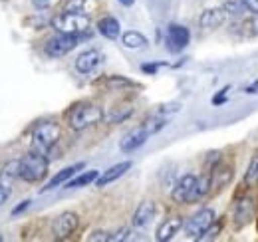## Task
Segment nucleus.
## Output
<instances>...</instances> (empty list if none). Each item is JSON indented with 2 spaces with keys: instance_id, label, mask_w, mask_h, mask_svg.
<instances>
[{
  "instance_id": "1",
  "label": "nucleus",
  "mask_w": 258,
  "mask_h": 242,
  "mask_svg": "<svg viewBox=\"0 0 258 242\" xmlns=\"http://www.w3.org/2000/svg\"><path fill=\"white\" fill-rule=\"evenodd\" d=\"M66 123L70 129L74 131H84L88 127H94L99 121L105 117L103 109L97 105V103H92V101H78L74 103L68 111H66Z\"/></svg>"
},
{
  "instance_id": "2",
  "label": "nucleus",
  "mask_w": 258,
  "mask_h": 242,
  "mask_svg": "<svg viewBox=\"0 0 258 242\" xmlns=\"http://www.w3.org/2000/svg\"><path fill=\"white\" fill-rule=\"evenodd\" d=\"M50 26L60 34L84 36L90 30V16L86 12H60L50 20Z\"/></svg>"
},
{
  "instance_id": "3",
  "label": "nucleus",
  "mask_w": 258,
  "mask_h": 242,
  "mask_svg": "<svg viewBox=\"0 0 258 242\" xmlns=\"http://www.w3.org/2000/svg\"><path fill=\"white\" fill-rule=\"evenodd\" d=\"M48 157L44 153H38L30 149L20 159V179L26 183H40L46 179L48 175Z\"/></svg>"
},
{
  "instance_id": "4",
  "label": "nucleus",
  "mask_w": 258,
  "mask_h": 242,
  "mask_svg": "<svg viewBox=\"0 0 258 242\" xmlns=\"http://www.w3.org/2000/svg\"><path fill=\"white\" fill-rule=\"evenodd\" d=\"M60 139V125L56 121H42L32 129V149L38 153H48Z\"/></svg>"
},
{
  "instance_id": "5",
  "label": "nucleus",
  "mask_w": 258,
  "mask_h": 242,
  "mask_svg": "<svg viewBox=\"0 0 258 242\" xmlns=\"http://www.w3.org/2000/svg\"><path fill=\"white\" fill-rule=\"evenodd\" d=\"M256 212V201L252 195H242L238 193L234 199V207H232V218H234V228L240 230L244 224H248L254 218Z\"/></svg>"
},
{
  "instance_id": "6",
  "label": "nucleus",
  "mask_w": 258,
  "mask_h": 242,
  "mask_svg": "<svg viewBox=\"0 0 258 242\" xmlns=\"http://www.w3.org/2000/svg\"><path fill=\"white\" fill-rule=\"evenodd\" d=\"M215 218H217V214L213 209H201L185 222V234L193 240H199L215 224Z\"/></svg>"
},
{
  "instance_id": "7",
  "label": "nucleus",
  "mask_w": 258,
  "mask_h": 242,
  "mask_svg": "<svg viewBox=\"0 0 258 242\" xmlns=\"http://www.w3.org/2000/svg\"><path fill=\"white\" fill-rule=\"evenodd\" d=\"M82 36H74V34H56L54 38H50L44 44V54L48 58H64L66 54H70L78 44H80Z\"/></svg>"
},
{
  "instance_id": "8",
  "label": "nucleus",
  "mask_w": 258,
  "mask_h": 242,
  "mask_svg": "<svg viewBox=\"0 0 258 242\" xmlns=\"http://www.w3.org/2000/svg\"><path fill=\"white\" fill-rule=\"evenodd\" d=\"M191 42V32L183 24H169L165 32V46L171 54H181Z\"/></svg>"
},
{
  "instance_id": "9",
  "label": "nucleus",
  "mask_w": 258,
  "mask_h": 242,
  "mask_svg": "<svg viewBox=\"0 0 258 242\" xmlns=\"http://www.w3.org/2000/svg\"><path fill=\"white\" fill-rule=\"evenodd\" d=\"M78 226H80V216L76 212H62L52 222V234L56 240H66L78 230Z\"/></svg>"
},
{
  "instance_id": "10",
  "label": "nucleus",
  "mask_w": 258,
  "mask_h": 242,
  "mask_svg": "<svg viewBox=\"0 0 258 242\" xmlns=\"http://www.w3.org/2000/svg\"><path fill=\"white\" fill-rule=\"evenodd\" d=\"M151 137V133L147 131V127L141 123V125H137V127H133L131 131H127L123 137H121V141H119V149L123 153H133L137 151L139 147H143L145 143H147V139Z\"/></svg>"
},
{
  "instance_id": "11",
  "label": "nucleus",
  "mask_w": 258,
  "mask_h": 242,
  "mask_svg": "<svg viewBox=\"0 0 258 242\" xmlns=\"http://www.w3.org/2000/svg\"><path fill=\"white\" fill-rule=\"evenodd\" d=\"M195 183H197V177H195V175H191V173L183 175L179 181L175 183V187H173V191H171V199H173L177 205H187V203H189V197H191V193H193Z\"/></svg>"
},
{
  "instance_id": "12",
  "label": "nucleus",
  "mask_w": 258,
  "mask_h": 242,
  "mask_svg": "<svg viewBox=\"0 0 258 242\" xmlns=\"http://www.w3.org/2000/svg\"><path fill=\"white\" fill-rule=\"evenodd\" d=\"M103 62V54L96 50V48H92V50H86V52H82L78 58H76V70L80 72V74H84V76H88V74H92V72H96L97 66Z\"/></svg>"
},
{
  "instance_id": "13",
  "label": "nucleus",
  "mask_w": 258,
  "mask_h": 242,
  "mask_svg": "<svg viewBox=\"0 0 258 242\" xmlns=\"http://www.w3.org/2000/svg\"><path fill=\"white\" fill-rule=\"evenodd\" d=\"M185 226V222H183V216H179V214H171L169 218H165L161 224H159V228H157V234H155V238L159 242H167L171 240L181 228Z\"/></svg>"
},
{
  "instance_id": "14",
  "label": "nucleus",
  "mask_w": 258,
  "mask_h": 242,
  "mask_svg": "<svg viewBox=\"0 0 258 242\" xmlns=\"http://www.w3.org/2000/svg\"><path fill=\"white\" fill-rule=\"evenodd\" d=\"M155 212H157V207H155L153 201H143V203H139V207L135 209L133 218H131L133 226H135V228H145V226L155 218Z\"/></svg>"
},
{
  "instance_id": "15",
  "label": "nucleus",
  "mask_w": 258,
  "mask_h": 242,
  "mask_svg": "<svg viewBox=\"0 0 258 242\" xmlns=\"http://www.w3.org/2000/svg\"><path fill=\"white\" fill-rule=\"evenodd\" d=\"M86 167V163H76V165H70V167H66V169H62V171H58L50 181L46 183V187H42V191L40 193H48V191H54L56 187H60V185H64V183H68L72 177H76L82 169Z\"/></svg>"
},
{
  "instance_id": "16",
  "label": "nucleus",
  "mask_w": 258,
  "mask_h": 242,
  "mask_svg": "<svg viewBox=\"0 0 258 242\" xmlns=\"http://www.w3.org/2000/svg\"><path fill=\"white\" fill-rule=\"evenodd\" d=\"M131 161H121V163H117V165H113V167H109L107 171H103L99 177H97L96 181V187L99 189H103V187H107V185H111V183H115L117 179H121L125 173H127L129 169H131Z\"/></svg>"
},
{
  "instance_id": "17",
  "label": "nucleus",
  "mask_w": 258,
  "mask_h": 242,
  "mask_svg": "<svg viewBox=\"0 0 258 242\" xmlns=\"http://www.w3.org/2000/svg\"><path fill=\"white\" fill-rule=\"evenodd\" d=\"M211 181H213V189H223L226 187L230 179H232V175H234V169H232V165H228V163H217L211 171Z\"/></svg>"
},
{
  "instance_id": "18",
  "label": "nucleus",
  "mask_w": 258,
  "mask_h": 242,
  "mask_svg": "<svg viewBox=\"0 0 258 242\" xmlns=\"http://www.w3.org/2000/svg\"><path fill=\"white\" fill-rule=\"evenodd\" d=\"M225 18H226L225 8H209V10H205V12L201 14L199 24H201V28H205V30H215V28H219V26L225 22Z\"/></svg>"
},
{
  "instance_id": "19",
  "label": "nucleus",
  "mask_w": 258,
  "mask_h": 242,
  "mask_svg": "<svg viewBox=\"0 0 258 242\" xmlns=\"http://www.w3.org/2000/svg\"><path fill=\"white\" fill-rule=\"evenodd\" d=\"M211 191H213V181H211V173L207 171L205 175L197 177V183H195L193 193H191V197H189V203H187V205H193V203L203 201Z\"/></svg>"
},
{
  "instance_id": "20",
  "label": "nucleus",
  "mask_w": 258,
  "mask_h": 242,
  "mask_svg": "<svg viewBox=\"0 0 258 242\" xmlns=\"http://www.w3.org/2000/svg\"><path fill=\"white\" fill-rule=\"evenodd\" d=\"M97 32H99L103 38H107V40H117L119 34H121V24H119V20L113 18V16H103V18L97 22Z\"/></svg>"
},
{
  "instance_id": "21",
  "label": "nucleus",
  "mask_w": 258,
  "mask_h": 242,
  "mask_svg": "<svg viewBox=\"0 0 258 242\" xmlns=\"http://www.w3.org/2000/svg\"><path fill=\"white\" fill-rule=\"evenodd\" d=\"M121 44L127 48V50H143L147 48V38L137 30H127L121 34Z\"/></svg>"
},
{
  "instance_id": "22",
  "label": "nucleus",
  "mask_w": 258,
  "mask_h": 242,
  "mask_svg": "<svg viewBox=\"0 0 258 242\" xmlns=\"http://www.w3.org/2000/svg\"><path fill=\"white\" fill-rule=\"evenodd\" d=\"M14 179H20V159L16 161H8L4 167H2V173H0V183L10 187Z\"/></svg>"
},
{
  "instance_id": "23",
  "label": "nucleus",
  "mask_w": 258,
  "mask_h": 242,
  "mask_svg": "<svg viewBox=\"0 0 258 242\" xmlns=\"http://www.w3.org/2000/svg\"><path fill=\"white\" fill-rule=\"evenodd\" d=\"M97 177H99V171H84V173L72 177L70 181L66 183V189H82V187H88V185L96 183Z\"/></svg>"
},
{
  "instance_id": "24",
  "label": "nucleus",
  "mask_w": 258,
  "mask_h": 242,
  "mask_svg": "<svg viewBox=\"0 0 258 242\" xmlns=\"http://www.w3.org/2000/svg\"><path fill=\"white\" fill-rule=\"evenodd\" d=\"M258 185V153L252 155L246 171H244V179H242V187L244 189H252Z\"/></svg>"
},
{
  "instance_id": "25",
  "label": "nucleus",
  "mask_w": 258,
  "mask_h": 242,
  "mask_svg": "<svg viewBox=\"0 0 258 242\" xmlns=\"http://www.w3.org/2000/svg\"><path fill=\"white\" fill-rule=\"evenodd\" d=\"M99 84H103L105 88H109V90H125V88H137V84L135 82H131L127 78H123V76H109V78H103V80H99Z\"/></svg>"
},
{
  "instance_id": "26",
  "label": "nucleus",
  "mask_w": 258,
  "mask_h": 242,
  "mask_svg": "<svg viewBox=\"0 0 258 242\" xmlns=\"http://www.w3.org/2000/svg\"><path fill=\"white\" fill-rule=\"evenodd\" d=\"M223 8H225L226 14H230V16H240L242 12H246V8H244V4L240 0H228V2H225Z\"/></svg>"
},
{
  "instance_id": "27",
  "label": "nucleus",
  "mask_w": 258,
  "mask_h": 242,
  "mask_svg": "<svg viewBox=\"0 0 258 242\" xmlns=\"http://www.w3.org/2000/svg\"><path fill=\"white\" fill-rule=\"evenodd\" d=\"M86 4L88 0H66L64 12H86Z\"/></svg>"
},
{
  "instance_id": "28",
  "label": "nucleus",
  "mask_w": 258,
  "mask_h": 242,
  "mask_svg": "<svg viewBox=\"0 0 258 242\" xmlns=\"http://www.w3.org/2000/svg\"><path fill=\"white\" fill-rule=\"evenodd\" d=\"M133 113V109L127 107V109H123V111H113L111 115H107V121L109 123H121V121H125Z\"/></svg>"
},
{
  "instance_id": "29",
  "label": "nucleus",
  "mask_w": 258,
  "mask_h": 242,
  "mask_svg": "<svg viewBox=\"0 0 258 242\" xmlns=\"http://www.w3.org/2000/svg\"><path fill=\"white\" fill-rule=\"evenodd\" d=\"M88 240L92 242H111V232H105V230H96V232H92L90 236H88Z\"/></svg>"
},
{
  "instance_id": "30",
  "label": "nucleus",
  "mask_w": 258,
  "mask_h": 242,
  "mask_svg": "<svg viewBox=\"0 0 258 242\" xmlns=\"http://www.w3.org/2000/svg\"><path fill=\"white\" fill-rule=\"evenodd\" d=\"M228 91H230V88L226 86V88H223V90L219 91L213 99H211V103L213 105H223V103H226V99H228Z\"/></svg>"
},
{
  "instance_id": "31",
  "label": "nucleus",
  "mask_w": 258,
  "mask_h": 242,
  "mask_svg": "<svg viewBox=\"0 0 258 242\" xmlns=\"http://www.w3.org/2000/svg\"><path fill=\"white\" fill-rule=\"evenodd\" d=\"M219 232H221V224H213V226H211V228H209V230H207L199 240H213V238H217V236H219Z\"/></svg>"
},
{
  "instance_id": "32",
  "label": "nucleus",
  "mask_w": 258,
  "mask_h": 242,
  "mask_svg": "<svg viewBox=\"0 0 258 242\" xmlns=\"http://www.w3.org/2000/svg\"><path fill=\"white\" fill-rule=\"evenodd\" d=\"M131 230L129 228H121V230H117V232H113L111 234V242H115V240H129L131 236Z\"/></svg>"
},
{
  "instance_id": "33",
  "label": "nucleus",
  "mask_w": 258,
  "mask_h": 242,
  "mask_svg": "<svg viewBox=\"0 0 258 242\" xmlns=\"http://www.w3.org/2000/svg\"><path fill=\"white\" fill-rule=\"evenodd\" d=\"M161 66H167V64H165V62H159V64H143L141 70H143L145 74H157V70H159Z\"/></svg>"
},
{
  "instance_id": "34",
  "label": "nucleus",
  "mask_w": 258,
  "mask_h": 242,
  "mask_svg": "<svg viewBox=\"0 0 258 242\" xmlns=\"http://www.w3.org/2000/svg\"><path fill=\"white\" fill-rule=\"evenodd\" d=\"M30 203H32L30 199H26V201H22V203H20L18 207H14V209H12V212H10V214H12V216H18V214H22V212H24V211H28V207H30Z\"/></svg>"
},
{
  "instance_id": "35",
  "label": "nucleus",
  "mask_w": 258,
  "mask_h": 242,
  "mask_svg": "<svg viewBox=\"0 0 258 242\" xmlns=\"http://www.w3.org/2000/svg\"><path fill=\"white\" fill-rule=\"evenodd\" d=\"M240 2L244 4L246 12H250V14H258V0H240Z\"/></svg>"
},
{
  "instance_id": "36",
  "label": "nucleus",
  "mask_w": 258,
  "mask_h": 242,
  "mask_svg": "<svg viewBox=\"0 0 258 242\" xmlns=\"http://www.w3.org/2000/svg\"><path fill=\"white\" fill-rule=\"evenodd\" d=\"M8 199H10V187H6V185L0 183V207H2Z\"/></svg>"
},
{
  "instance_id": "37",
  "label": "nucleus",
  "mask_w": 258,
  "mask_h": 242,
  "mask_svg": "<svg viewBox=\"0 0 258 242\" xmlns=\"http://www.w3.org/2000/svg\"><path fill=\"white\" fill-rule=\"evenodd\" d=\"M34 8H38V10H46V8H50V4H52V0H32Z\"/></svg>"
},
{
  "instance_id": "38",
  "label": "nucleus",
  "mask_w": 258,
  "mask_h": 242,
  "mask_svg": "<svg viewBox=\"0 0 258 242\" xmlns=\"http://www.w3.org/2000/svg\"><path fill=\"white\" fill-rule=\"evenodd\" d=\"M250 28H252V32L258 36V14H252V20H250Z\"/></svg>"
},
{
  "instance_id": "39",
  "label": "nucleus",
  "mask_w": 258,
  "mask_h": 242,
  "mask_svg": "<svg viewBox=\"0 0 258 242\" xmlns=\"http://www.w3.org/2000/svg\"><path fill=\"white\" fill-rule=\"evenodd\" d=\"M244 91H246V93H258V82H254L252 86H246Z\"/></svg>"
},
{
  "instance_id": "40",
  "label": "nucleus",
  "mask_w": 258,
  "mask_h": 242,
  "mask_svg": "<svg viewBox=\"0 0 258 242\" xmlns=\"http://www.w3.org/2000/svg\"><path fill=\"white\" fill-rule=\"evenodd\" d=\"M121 6H125V8H129V6H133L135 4V0H117Z\"/></svg>"
},
{
  "instance_id": "41",
  "label": "nucleus",
  "mask_w": 258,
  "mask_h": 242,
  "mask_svg": "<svg viewBox=\"0 0 258 242\" xmlns=\"http://www.w3.org/2000/svg\"><path fill=\"white\" fill-rule=\"evenodd\" d=\"M0 240H2V236H0Z\"/></svg>"
}]
</instances>
